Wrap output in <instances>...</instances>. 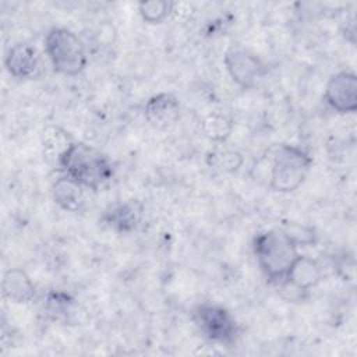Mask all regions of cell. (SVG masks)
Instances as JSON below:
<instances>
[{
  "label": "cell",
  "instance_id": "4",
  "mask_svg": "<svg viewBox=\"0 0 357 357\" xmlns=\"http://www.w3.org/2000/svg\"><path fill=\"white\" fill-rule=\"evenodd\" d=\"M46 54L56 73L74 77L86 67V53L75 32L64 26L52 28L45 39Z\"/></svg>",
  "mask_w": 357,
  "mask_h": 357
},
{
  "label": "cell",
  "instance_id": "1",
  "mask_svg": "<svg viewBox=\"0 0 357 357\" xmlns=\"http://www.w3.org/2000/svg\"><path fill=\"white\" fill-rule=\"evenodd\" d=\"M64 176L86 190L96 191L113 177L110 159L99 149L74 141L60 158L59 166Z\"/></svg>",
  "mask_w": 357,
  "mask_h": 357
},
{
  "label": "cell",
  "instance_id": "13",
  "mask_svg": "<svg viewBox=\"0 0 357 357\" xmlns=\"http://www.w3.org/2000/svg\"><path fill=\"white\" fill-rule=\"evenodd\" d=\"M85 188L73 178L63 176L53 184L52 194L54 202L64 211L78 212L85 205Z\"/></svg>",
  "mask_w": 357,
  "mask_h": 357
},
{
  "label": "cell",
  "instance_id": "2",
  "mask_svg": "<svg viewBox=\"0 0 357 357\" xmlns=\"http://www.w3.org/2000/svg\"><path fill=\"white\" fill-rule=\"evenodd\" d=\"M252 250L261 271L275 284L284 282L291 265L300 255L296 241L279 229L259 233L254 238Z\"/></svg>",
  "mask_w": 357,
  "mask_h": 357
},
{
  "label": "cell",
  "instance_id": "9",
  "mask_svg": "<svg viewBox=\"0 0 357 357\" xmlns=\"http://www.w3.org/2000/svg\"><path fill=\"white\" fill-rule=\"evenodd\" d=\"M8 74L17 79H33L42 74V59L38 49L29 43L11 46L4 60Z\"/></svg>",
  "mask_w": 357,
  "mask_h": 357
},
{
  "label": "cell",
  "instance_id": "16",
  "mask_svg": "<svg viewBox=\"0 0 357 357\" xmlns=\"http://www.w3.org/2000/svg\"><path fill=\"white\" fill-rule=\"evenodd\" d=\"M173 6L174 3L162 1V0L141 1L138 4V11L144 21L149 24H159L173 11Z\"/></svg>",
  "mask_w": 357,
  "mask_h": 357
},
{
  "label": "cell",
  "instance_id": "14",
  "mask_svg": "<svg viewBox=\"0 0 357 357\" xmlns=\"http://www.w3.org/2000/svg\"><path fill=\"white\" fill-rule=\"evenodd\" d=\"M74 142L71 135L59 126H49L42 132L43 156L49 163L59 166L60 158Z\"/></svg>",
  "mask_w": 357,
  "mask_h": 357
},
{
  "label": "cell",
  "instance_id": "3",
  "mask_svg": "<svg viewBox=\"0 0 357 357\" xmlns=\"http://www.w3.org/2000/svg\"><path fill=\"white\" fill-rule=\"evenodd\" d=\"M312 165L311 156L296 145L280 144L271 155L269 187L278 192H291L305 180Z\"/></svg>",
  "mask_w": 357,
  "mask_h": 357
},
{
  "label": "cell",
  "instance_id": "18",
  "mask_svg": "<svg viewBox=\"0 0 357 357\" xmlns=\"http://www.w3.org/2000/svg\"><path fill=\"white\" fill-rule=\"evenodd\" d=\"M243 158L236 151H219L209 155V163L223 172H234L240 167Z\"/></svg>",
  "mask_w": 357,
  "mask_h": 357
},
{
  "label": "cell",
  "instance_id": "10",
  "mask_svg": "<svg viewBox=\"0 0 357 357\" xmlns=\"http://www.w3.org/2000/svg\"><path fill=\"white\" fill-rule=\"evenodd\" d=\"M180 102L173 93L162 92L148 99L144 107L146 121L158 130L173 127L180 119Z\"/></svg>",
  "mask_w": 357,
  "mask_h": 357
},
{
  "label": "cell",
  "instance_id": "11",
  "mask_svg": "<svg viewBox=\"0 0 357 357\" xmlns=\"http://www.w3.org/2000/svg\"><path fill=\"white\" fill-rule=\"evenodd\" d=\"M142 216V206L137 201H124L109 205L102 215V222L119 233L134 231Z\"/></svg>",
  "mask_w": 357,
  "mask_h": 357
},
{
  "label": "cell",
  "instance_id": "7",
  "mask_svg": "<svg viewBox=\"0 0 357 357\" xmlns=\"http://www.w3.org/2000/svg\"><path fill=\"white\" fill-rule=\"evenodd\" d=\"M325 100L337 113H354L357 110V77L351 71H340L332 75L325 86Z\"/></svg>",
  "mask_w": 357,
  "mask_h": 357
},
{
  "label": "cell",
  "instance_id": "5",
  "mask_svg": "<svg viewBox=\"0 0 357 357\" xmlns=\"http://www.w3.org/2000/svg\"><path fill=\"white\" fill-rule=\"evenodd\" d=\"M192 321L201 335L215 343L230 344L240 333L238 324L222 305L204 303L192 310Z\"/></svg>",
  "mask_w": 357,
  "mask_h": 357
},
{
  "label": "cell",
  "instance_id": "8",
  "mask_svg": "<svg viewBox=\"0 0 357 357\" xmlns=\"http://www.w3.org/2000/svg\"><path fill=\"white\" fill-rule=\"evenodd\" d=\"M322 278V269L318 261L307 255H298L294 264L291 265L284 282L279 286L284 291H291L290 300L301 297L311 287L317 286Z\"/></svg>",
  "mask_w": 357,
  "mask_h": 357
},
{
  "label": "cell",
  "instance_id": "15",
  "mask_svg": "<svg viewBox=\"0 0 357 357\" xmlns=\"http://www.w3.org/2000/svg\"><path fill=\"white\" fill-rule=\"evenodd\" d=\"M233 124L229 117L220 113H211L205 116L201 121V130L206 138L211 141H225L231 132Z\"/></svg>",
  "mask_w": 357,
  "mask_h": 357
},
{
  "label": "cell",
  "instance_id": "12",
  "mask_svg": "<svg viewBox=\"0 0 357 357\" xmlns=\"http://www.w3.org/2000/svg\"><path fill=\"white\" fill-rule=\"evenodd\" d=\"M1 291L7 300L17 304H25L33 300L36 289L25 271L11 268L3 276Z\"/></svg>",
  "mask_w": 357,
  "mask_h": 357
},
{
  "label": "cell",
  "instance_id": "17",
  "mask_svg": "<svg viewBox=\"0 0 357 357\" xmlns=\"http://www.w3.org/2000/svg\"><path fill=\"white\" fill-rule=\"evenodd\" d=\"M73 304L74 298L64 291H50L46 297V311L56 319L66 317Z\"/></svg>",
  "mask_w": 357,
  "mask_h": 357
},
{
  "label": "cell",
  "instance_id": "6",
  "mask_svg": "<svg viewBox=\"0 0 357 357\" xmlns=\"http://www.w3.org/2000/svg\"><path fill=\"white\" fill-rule=\"evenodd\" d=\"M225 66L231 79L241 88H254L265 74V66L254 53L231 47L225 53Z\"/></svg>",
  "mask_w": 357,
  "mask_h": 357
}]
</instances>
